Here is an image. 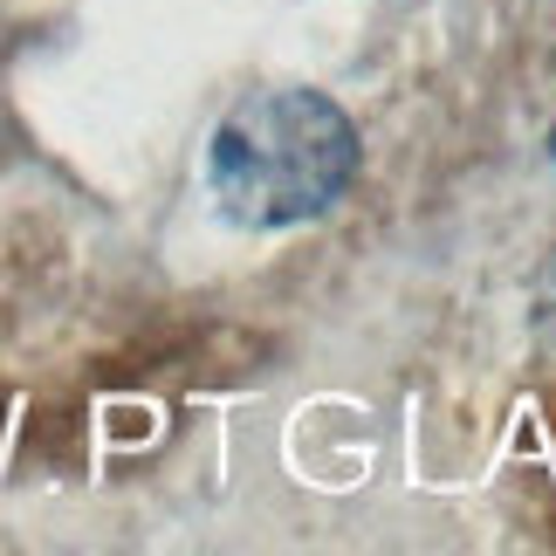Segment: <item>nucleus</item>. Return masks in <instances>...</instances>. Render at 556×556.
Listing matches in <instances>:
<instances>
[{"label": "nucleus", "mask_w": 556, "mask_h": 556, "mask_svg": "<svg viewBox=\"0 0 556 556\" xmlns=\"http://www.w3.org/2000/svg\"><path fill=\"white\" fill-rule=\"evenodd\" d=\"M206 173H213L220 206L241 227H295L351 186L357 131L330 97L268 90V97H248L213 131Z\"/></svg>", "instance_id": "1"}, {"label": "nucleus", "mask_w": 556, "mask_h": 556, "mask_svg": "<svg viewBox=\"0 0 556 556\" xmlns=\"http://www.w3.org/2000/svg\"><path fill=\"white\" fill-rule=\"evenodd\" d=\"M543 324H549V337H556V262H549V275H543Z\"/></svg>", "instance_id": "2"}, {"label": "nucleus", "mask_w": 556, "mask_h": 556, "mask_svg": "<svg viewBox=\"0 0 556 556\" xmlns=\"http://www.w3.org/2000/svg\"><path fill=\"white\" fill-rule=\"evenodd\" d=\"M549 144H556V138H549Z\"/></svg>", "instance_id": "3"}]
</instances>
